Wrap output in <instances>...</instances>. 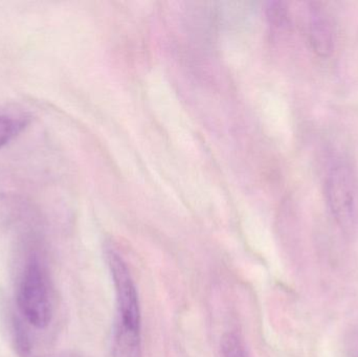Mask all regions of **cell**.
Masks as SVG:
<instances>
[{
	"label": "cell",
	"mask_w": 358,
	"mask_h": 357,
	"mask_svg": "<svg viewBox=\"0 0 358 357\" xmlns=\"http://www.w3.org/2000/svg\"><path fill=\"white\" fill-rule=\"evenodd\" d=\"M321 2H311L309 18V41L317 56L327 58L334 50V25Z\"/></svg>",
	"instance_id": "obj_4"
},
{
	"label": "cell",
	"mask_w": 358,
	"mask_h": 357,
	"mask_svg": "<svg viewBox=\"0 0 358 357\" xmlns=\"http://www.w3.org/2000/svg\"><path fill=\"white\" fill-rule=\"evenodd\" d=\"M348 357H358V331L351 337L348 346Z\"/></svg>",
	"instance_id": "obj_7"
},
{
	"label": "cell",
	"mask_w": 358,
	"mask_h": 357,
	"mask_svg": "<svg viewBox=\"0 0 358 357\" xmlns=\"http://www.w3.org/2000/svg\"><path fill=\"white\" fill-rule=\"evenodd\" d=\"M325 193L328 207L338 224L350 226L355 219L357 192L352 174L346 166L332 168L326 180Z\"/></svg>",
	"instance_id": "obj_3"
},
{
	"label": "cell",
	"mask_w": 358,
	"mask_h": 357,
	"mask_svg": "<svg viewBox=\"0 0 358 357\" xmlns=\"http://www.w3.org/2000/svg\"><path fill=\"white\" fill-rule=\"evenodd\" d=\"M223 357H250L241 337L235 333H227L221 340Z\"/></svg>",
	"instance_id": "obj_6"
},
{
	"label": "cell",
	"mask_w": 358,
	"mask_h": 357,
	"mask_svg": "<svg viewBox=\"0 0 358 357\" xmlns=\"http://www.w3.org/2000/svg\"><path fill=\"white\" fill-rule=\"evenodd\" d=\"M17 305L27 323L45 329L52 322V302L45 268L37 256H31L25 265L17 291Z\"/></svg>",
	"instance_id": "obj_2"
},
{
	"label": "cell",
	"mask_w": 358,
	"mask_h": 357,
	"mask_svg": "<svg viewBox=\"0 0 358 357\" xmlns=\"http://www.w3.org/2000/svg\"><path fill=\"white\" fill-rule=\"evenodd\" d=\"M106 259L117 297L113 357H142V318L136 283L127 263L115 249H107Z\"/></svg>",
	"instance_id": "obj_1"
},
{
	"label": "cell",
	"mask_w": 358,
	"mask_h": 357,
	"mask_svg": "<svg viewBox=\"0 0 358 357\" xmlns=\"http://www.w3.org/2000/svg\"><path fill=\"white\" fill-rule=\"evenodd\" d=\"M48 357H88L84 356V354H77V352H63V354H56V356H52Z\"/></svg>",
	"instance_id": "obj_8"
},
{
	"label": "cell",
	"mask_w": 358,
	"mask_h": 357,
	"mask_svg": "<svg viewBox=\"0 0 358 357\" xmlns=\"http://www.w3.org/2000/svg\"><path fill=\"white\" fill-rule=\"evenodd\" d=\"M27 123L24 119L12 117V115H0V149L8 144L15 136H18Z\"/></svg>",
	"instance_id": "obj_5"
}]
</instances>
